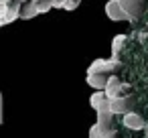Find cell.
<instances>
[{"instance_id": "5b68a950", "label": "cell", "mask_w": 148, "mask_h": 138, "mask_svg": "<svg viewBox=\"0 0 148 138\" xmlns=\"http://www.w3.org/2000/svg\"><path fill=\"white\" fill-rule=\"evenodd\" d=\"M106 14H108L110 21H116V23L130 21V16L126 14V10L122 8V4L118 2V0H108V2H106Z\"/></svg>"}, {"instance_id": "8992f818", "label": "cell", "mask_w": 148, "mask_h": 138, "mask_svg": "<svg viewBox=\"0 0 148 138\" xmlns=\"http://www.w3.org/2000/svg\"><path fill=\"white\" fill-rule=\"evenodd\" d=\"M89 104L95 110V114H99V112H112V104H110L106 91H93L91 97H89Z\"/></svg>"}, {"instance_id": "52a82bcc", "label": "cell", "mask_w": 148, "mask_h": 138, "mask_svg": "<svg viewBox=\"0 0 148 138\" xmlns=\"http://www.w3.org/2000/svg\"><path fill=\"white\" fill-rule=\"evenodd\" d=\"M122 124L128 128V130H146V120L138 114V112H130L126 116H122Z\"/></svg>"}, {"instance_id": "9a60e30c", "label": "cell", "mask_w": 148, "mask_h": 138, "mask_svg": "<svg viewBox=\"0 0 148 138\" xmlns=\"http://www.w3.org/2000/svg\"><path fill=\"white\" fill-rule=\"evenodd\" d=\"M61 2H63V10H75L77 6H79V2H77V0H61Z\"/></svg>"}, {"instance_id": "6da1fadb", "label": "cell", "mask_w": 148, "mask_h": 138, "mask_svg": "<svg viewBox=\"0 0 148 138\" xmlns=\"http://www.w3.org/2000/svg\"><path fill=\"white\" fill-rule=\"evenodd\" d=\"M25 2L23 0H0V25L8 27L16 19H21Z\"/></svg>"}, {"instance_id": "8fae6325", "label": "cell", "mask_w": 148, "mask_h": 138, "mask_svg": "<svg viewBox=\"0 0 148 138\" xmlns=\"http://www.w3.org/2000/svg\"><path fill=\"white\" fill-rule=\"evenodd\" d=\"M126 41H128V37H126V35H116V37L112 39V59L120 61V53H122V49H124Z\"/></svg>"}, {"instance_id": "2e32d148", "label": "cell", "mask_w": 148, "mask_h": 138, "mask_svg": "<svg viewBox=\"0 0 148 138\" xmlns=\"http://www.w3.org/2000/svg\"><path fill=\"white\" fill-rule=\"evenodd\" d=\"M29 2H39V0H29Z\"/></svg>"}, {"instance_id": "5bb4252c", "label": "cell", "mask_w": 148, "mask_h": 138, "mask_svg": "<svg viewBox=\"0 0 148 138\" xmlns=\"http://www.w3.org/2000/svg\"><path fill=\"white\" fill-rule=\"evenodd\" d=\"M35 4H37L39 12L43 14V12H49L53 8V0H39V2H35Z\"/></svg>"}, {"instance_id": "9c48e42d", "label": "cell", "mask_w": 148, "mask_h": 138, "mask_svg": "<svg viewBox=\"0 0 148 138\" xmlns=\"http://www.w3.org/2000/svg\"><path fill=\"white\" fill-rule=\"evenodd\" d=\"M85 81H87V85H91L95 91H106V87H108V81H110V75H87L85 77Z\"/></svg>"}, {"instance_id": "30bf717a", "label": "cell", "mask_w": 148, "mask_h": 138, "mask_svg": "<svg viewBox=\"0 0 148 138\" xmlns=\"http://www.w3.org/2000/svg\"><path fill=\"white\" fill-rule=\"evenodd\" d=\"M89 138H116V128H101L95 122L89 128Z\"/></svg>"}, {"instance_id": "ba28073f", "label": "cell", "mask_w": 148, "mask_h": 138, "mask_svg": "<svg viewBox=\"0 0 148 138\" xmlns=\"http://www.w3.org/2000/svg\"><path fill=\"white\" fill-rule=\"evenodd\" d=\"M118 2L122 4V8L130 16V23L140 19V14H142V0H118Z\"/></svg>"}, {"instance_id": "ac0fdd59", "label": "cell", "mask_w": 148, "mask_h": 138, "mask_svg": "<svg viewBox=\"0 0 148 138\" xmlns=\"http://www.w3.org/2000/svg\"><path fill=\"white\" fill-rule=\"evenodd\" d=\"M77 2H81V0H77Z\"/></svg>"}, {"instance_id": "e0dca14e", "label": "cell", "mask_w": 148, "mask_h": 138, "mask_svg": "<svg viewBox=\"0 0 148 138\" xmlns=\"http://www.w3.org/2000/svg\"><path fill=\"white\" fill-rule=\"evenodd\" d=\"M53 2H59V0H53Z\"/></svg>"}, {"instance_id": "7a4b0ae2", "label": "cell", "mask_w": 148, "mask_h": 138, "mask_svg": "<svg viewBox=\"0 0 148 138\" xmlns=\"http://www.w3.org/2000/svg\"><path fill=\"white\" fill-rule=\"evenodd\" d=\"M120 67V61L116 59H93L91 65L87 67V75H114V71Z\"/></svg>"}, {"instance_id": "3957f363", "label": "cell", "mask_w": 148, "mask_h": 138, "mask_svg": "<svg viewBox=\"0 0 148 138\" xmlns=\"http://www.w3.org/2000/svg\"><path fill=\"white\" fill-rule=\"evenodd\" d=\"M110 104H112V114H114V116H118V114L126 116V114L134 112L136 100H134V95L130 93V95H120L118 100H114V102H110Z\"/></svg>"}, {"instance_id": "7c38bea8", "label": "cell", "mask_w": 148, "mask_h": 138, "mask_svg": "<svg viewBox=\"0 0 148 138\" xmlns=\"http://www.w3.org/2000/svg\"><path fill=\"white\" fill-rule=\"evenodd\" d=\"M39 14H41V12H39V8H37L35 2H25L23 12H21V19H23V21H31V19H35V16H39Z\"/></svg>"}, {"instance_id": "277c9868", "label": "cell", "mask_w": 148, "mask_h": 138, "mask_svg": "<svg viewBox=\"0 0 148 138\" xmlns=\"http://www.w3.org/2000/svg\"><path fill=\"white\" fill-rule=\"evenodd\" d=\"M128 89H130L128 83H122L116 75H110V81H108V87H106V95H108L110 102L118 100V97L124 95V91H128Z\"/></svg>"}, {"instance_id": "4fadbf2b", "label": "cell", "mask_w": 148, "mask_h": 138, "mask_svg": "<svg viewBox=\"0 0 148 138\" xmlns=\"http://www.w3.org/2000/svg\"><path fill=\"white\" fill-rule=\"evenodd\" d=\"M97 124L101 128H114V114L112 112H99L97 114Z\"/></svg>"}]
</instances>
